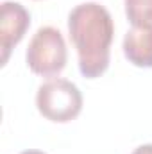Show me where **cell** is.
Returning <instances> with one entry per match:
<instances>
[{
	"label": "cell",
	"instance_id": "7",
	"mask_svg": "<svg viewBox=\"0 0 152 154\" xmlns=\"http://www.w3.org/2000/svg\"><path fill=\"white\" fill-rule=\"evenodd\" d=\"M132 154H152V143H147V145H140L138 149H134Z\"/></svg>",
	"mask_w": 152,
	"mask_h": 154
},
{
	"label": "cell",
	"instance_id": "5",
	"mask_svg": "<svg viewBox=\"0 0 152 154\" xmlns=\"http://www.w3.org/2000/svg\"><path fill=\"white\" fill-rule=\"evenodd\" d=\"M123 54L134 66L152 68V27H132L127 31Z\"/></svg>",
	"mask_w": 152,
	"mask_h": 154
},
{
	"label": "cell",
	"instance_id": "6",
	"mask_svg": "<svg viewBox=\"0 0 152 154\" xmlns=\"http://www.w3.org/2000/svg\"><path fill=\"white\" fill-rule=\"evenodd\" d=\"M125 14L132 27H152V0H125Z\"/></svg>",
	"mask_w": 152,
	"mask_h": 154
},
{
	"label": "cell",
	"instance_id": "8",
	"mask_svg": "<svg viewBox=\"0 0 152 154\" xmlns=\"http://www.w3.org/2000/svg\"><path fill=\"white\" fill-rule=\"evenodd\" d=\"M20 154H45V152H41V151H23Z\"/></svg>",
	"mask_w": 152,
	"mask_h": 154
},
{
	"label": "cell",
	"instance_id": "3",
	"mask_svg": "<svg viewBox=\"0 0 152 154\" xmlns=\"http://www.w3.org/2000/svg\"><path fill=\"white\" fill-rule=\"evenodd\" d=\"M25 57L29 68L38 75L50 77L63 72V68L66 66L68 52L59 29L50 25L38 29L27 47Z\"/></svg>",
	"mask_w": 152,
	"mask_h": 154
},
{
	"label": "cell",
	"instance_id": "1",
	"mask_svg": "<svg viewBox=\"0 0 152 154\" xmlns=\"http://www.w3.org/2000/svg\"><path fill=\"white\" fill-rule=\"evenodd\" d=\"M68 32L79 57V70L86 79L100 77L109 66L114 23L109 11L86 2L74 7L68 14Z\"/></svg>",
	"mask_w": 152,
	"mask_h": 154
},
{
	"label": "cell",
	"instance_id": "2",
	"mask_svg": "<svg viewBox=\"0 0 152 154\" xmlns=\"http://www.w3.org/2000/svg\"><path fill=\"white\" fill-rule=\"evenodd\" d=\"M38 111L52 122H70L82 109V95L75 84L66 79H52L38 88Z\"/></svg>",
	"mask_w": 152,
	"mask_h": 154
},
{
	"label": "cell",
	"instance_id": "4",
	"mask_svg": "<svg viewBox=\"0 0 152 154\" xmlns=\"http://www.w3.org/2000/svg\"><path fill=\"white\" fill-rule=\"evenodd\" d=\"M0 47H2V65L7 63L9 52L16 47L31 25L29 11L18 2H4L2 4V16H0Z\"/></svg>",
	"mask_w": 152,
	"mask_h": 154
}]
</instances>
